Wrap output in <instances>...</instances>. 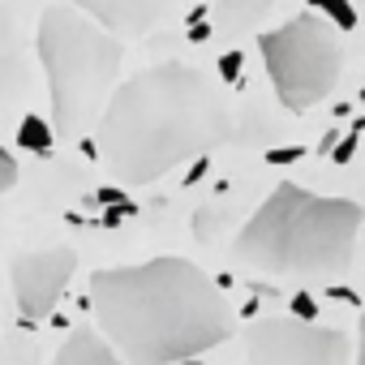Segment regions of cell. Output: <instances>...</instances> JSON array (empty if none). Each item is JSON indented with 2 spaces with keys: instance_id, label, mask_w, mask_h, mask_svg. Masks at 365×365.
I'll return each instance as SVG.
<instances>
[{
  "instance_id": "cell-4",
  "label": "cell",
  "mask_w": 365,
  "mask_h": 365,
  "mask_svg": "<svg viewBox=\"0 0 365 365\" xmlns=\"http://www.w3.org/2000/svg\"><path fill=\"white\" fill-rule=\"evenodd\" d=\"M120 39L86 18L78 5H52L39 22V65L48 73L56 138H82L112 99L120 73Z\"/></svg>"
},
{
  "instance_id": "cell-28",
  "label": "cell",
  "mask_w": 365,
  "mask_h": 365,
  "mask_svg": "<svg viewBox=\"0 0 365 365\" xmlns=\"http://www.w3.org/2000/svg\"><path fill=\"white\" fill-rule=\"evenodd\" d=\"M172 365H198V356H185V361H172Z\"/></svg>"
},
{
  "instance_id": "cell-1",
  "label": "cell",
  "mask_w": 365,
  "mask_h": 365,
  "mask_svg": "<svg viewBox=\"0 0 365 365\" xmlns=\"http://www.w3.org/2000/svg\"><path fill=\"white\" fill-rule=\"evenodd\" d=\"M232 133L220 86L180 61L150 65L112 91L99 116V159L120 185H150L185 159L211 155Z\"/></svg>"
},
{
  "instance_id": "cell-17",
  "label": "cell",
  "mask_w": 365,
  "mask_h": 365,
  "mask_svg": "<svg viewBox=\"0 0 365 365\" xmlns=\"http://www.w3.org/2000/svg\"><path fill=\"white\" fill-rule=\"evenodd\" d=\"M241 69H245V56H241V52H224V56H220V78H224V82L241 86Z\"/></svg>"
},
{
  "instance_id": "cell-16",
  "label": "cell",
  "mask_w": 365,
  "mask_h": 365,
  "mask_svg": "<svg viewBox=\"0 0 365 365\" xmlns=\"http://www.w3.org/2000/svg\"><path fill=\"white\" fill-rule=\"evenodd\" d=\"M185 35H190V43H207V39L215 35V22H207V18H202V9H194V14H190V26H185Z\"/></svg>"
},
{
  "instance_id": "cell-20",
  "label": "cell",
  "mask_w": 365,
  "mask_h": 365,
  "mask_svg": "<svg viewBox=\"0 0 365 365\" xmlns=\"http://www.w3.org/2000/svg\"><path fill=\"white\" fill-rule=\"evenodd\" d=\"M14 180H18V159H14L5 146H0V194H9Z\"/></svg>"
},
{
  "instance_id": "cell-3",
  "label": "cell",
  "mask_w": 365,
  "mask_h": 365,
  "mask_svg": "<svg viewBox=\"0 0 365 365\" xmlns=\"http://www.w3.org/2000/svg\"><path fill=\"white\" fill-rule=\"evenodd\" d=\"M361 207L279 180L232 241V258L262 275L335 279L352 267Z\"/></svg>"
},
{
  "instance_id": "cell-27",
  "label": "cell",
  "mask_w": 365,
  "mask_h": 365,
  "mask_svg": "<svg viewBox=\"0 0 365 365\" xmlns=\"http://www.w3.org/2000/svg\"><path fill=\"white\" fill-rule=\"evenodd\" d=\"M309 5H314V9H331V5H335V0H309Z\"/></svg>"
},
{
  "instance_id": "cell-15",
  "label": "cell",
  "mask_w": 365,
  "mask_h": 365,
  "mask_svg": "<svg viewBox=\"0 0 365 365\" xmlns=\"http://www.w3.org/2000/svg\"><path fill=\"white\" fill-rule=\"evenodd\" d=\"M0 365H35V352H31V344H22V339H9V344H5V352H0Z\"/></svg>"
},
{
  "instance_id": "cell-5",
  "label": "cell",
  "mask_w": 365,
  "mask_h": 365,
  "mask_svg": "<svg viewBox=\"0 0 365 365\" xmlns=\"http://www.w3.org/2000/svg\"><path fill=\"white\" fill-rule=\"evenodd\" d=\"M258 48H262V65L271 73L279 103L292 112L318 108L344 73V48H339L331 22H318L314 14H301V18L267 31L258 39Z\"/></svg>"
},
{
  "instance_id": "cell-13",
  "label": "cell",
  "mask_w": 365,
  "mask_h": 365,
  "mask_svg": "<svg viewBox=\"0 0 365 365\" xmlns=\"http://www.w3.org/2000/svg\"><path fill=\"white\" fill-rule=\"evenodd\" d=\"M220 224H228V211H220V207H202V211H194V232H198V241H215Z\"/></svg>"
},
{
  "instance_id": "cell-7",
  "label": "cell",
  "mask_w": 365,
  "mask_h": 365,
  "mask_svg": "<svg viewBox=\"0 0 365 365\" xmlns=\"http://www.w3.org/2000/svg\"><path fill=\"white\" fill-rule=\"evenodd\" d=\"M78 271V254L69 245H52V250H31L18 254L9 267V284H14V301L22 314V331H31L39 318H52L69 279Z\"/></svg>"
},
{
  "instance_id": "cell-29",
  "label": "cell",
  "mask_w": 365,
  "mask_h": 365,
  "mask_svg": "<svg viewBox=\"0 0 365 365\" xmlns=\"http://www.w3.org/2000/svg\"><path fill=\"white\" fill-rule=\"evenodd\" d=\"M356 5H365V0H356Z\"/></svg>"
},
{
  "instance_id": "cell-25",
  "label": "cell",
  "mask_w": 365,
  "mask_h": 365,
  "mask_svg": "<svg viewBox=\"0 0 365 365\" xmlns=\"http://www.w3.org/2000/svg\"><path fill=\"white\" fill-rule=\"evenodd\" d=\"M207 168H211V159H207V155H198V159H194V168L185 172V185H194V180H202V176H207Z\"/></svg>"
},
{
  "instance_id": "cell-26",
  "label": "cell",
  "mask_w": 365,
  "mask_h": 365,
  "mask_svg": "<svg viewBox=\"0 0 365 365\" xmlns=\"http://www.w3.org/2000/svg\"><path fill=\"white\" fill-rule=\"evenodd\" d=\"M356 331H361V352H356V365H365V314H361V327H356Z\"/></svg>"
},
{
  "instance_id": "cell-9",
  "label": "cell",
  "mask_w": 365,
  "mask_h": 365,
  "mask_svg": "<svg viewBox=\"0 0 365 365\" xmlns=\"http://www.w3.org/2000/svg\"><path fill=\"white\" fill-rule=\"evenodd\" d=\"M18 91H26V61H22L14 14L0 5V103L14 99Z\"/></svg>"
},
{
  "instance_id": "cell-18",
  "label": "cell",
  "mask_w": 365,
  "mask_h": 365,
  "mask_svg": "<svg viewBox=\"0 0 365 365\" xmlns=\"http://www.w3.org/2000/svg\"><path fill=\"white\" fill-rule=\"evenodd\" d=\"M356 142H361V133H356V129H352V133H344V138H335V146H331V150H327V155H331V159H335V163H348V159H352V155H356Z\"/></svg>"
},
{
  "instance_id": "cell-22",
  "label": "cell",
  "mask_w": 365,
  "mask_h": 365,
  "mask_svg": "<svg viewBox=\"0 0 365 365\" xmlns=\"http://www.w3.org/2000/svg\"><path fill=\"white\" fill-rule=\"evenodd\" d=\"M133 215V202H125V207H108L103 211V228H116V224H125Z\"/></svg>"
},
{
  "instance_id": "cell-6",
  "label": "cell",
  "mask_w": 365,
  "mask_h": 365,
  "mask_svg": "<svg viewBox=\"0 0 365 365\" xmlns=\"http://www.w3.org/2000/svg\"><path fill=\"white\" fill-rule=\"evenodd\" d=\"M250 365H348V335L305 318H258L245 331Z\"/></svg>"
},
{
  "instance_id": "cell-23",
  "label": "cell",
  "mask_w": 365,
  "mask_h": 365,
  "mask_svg": "<svg viewBox=\"0 0 365 365\" xmlns=\"http://www.w3.org/2000/svg\"><path fill=\"white\" fill-rule=\"evenodd\" d=\"M95 198H99V202H108V207H125V202H129V198H125V194H120L116 185H103V190H99Z\"/></svg>"
},
{
  "instance_id": "cell-10",
  "label": "cell",
  "mask_w": 365,
  "mask_h": 365,
  "mask_svg": "<svg viewBox=\"0 0 365 365\" xmlns=\"http://www.w3.org/2000/svg\"><path fill=\"white\" fill-rule=\"evenodd\" d=\"M52 365H129L103 335H95V331H73L65 344H61V352L52 356Z\"/></svg>"
},
{
  "instance_id": "cell-12",
  "label": "cell",
  "mask_w": 365,
  "mask_h": 365,
  "mask_svg": "<svg viewBox=\"0 0 365 365\" xmlns=\"http://www.w3.org/2000/svg\"><path fill=\"white\" fill-rule=\"evenodd\" d=\"M18 146H22V150H35V155H48V150L56 146V129H52V120H43V116H26V120L18 125Z\"/></svg>"
},
{
  "instance_id": "cell-19",
  "label": "cell",
  "mask_w": 365,
  "mask_h": 365,
  "mask_svg": "<svg viewBox=\"0 0 365 365\" xmlns=\"http://www.w3.org/2000/svg\"><path fill=\"white\" fill-rule=\"evenodd\" d=\"M288 309H292V318H305V322H318V301H314L309 292H297V297L288 301Z\"/></svg>"
},
{
  "instance_id": "cell-21",
  "label": "cell",
  "mask_w": 365,
  "mask_h": 365,
  "mask_svg": "<svg viewBox=\"0 0 365 365\" xmlns=\"http://www.w3.org/2000/svg\"><path fill=\"white\" fill-rule=\"evenodd\" d=\"M262 159H267V163H297V159H305V150H301V146H271Z\"/></svg>"
},
{
  "instance_id": "cell-14",
  "label": "cell",
  "mask_w": 365,
  "mask_h": 365,
  "mask_svg": "<svg viewBox=\"0 0 365 365\" xmlns=\"http://www.w3.org/2000/svg\"><path fill=\"white\" fill-rule=\"evenodd\" d=\"M327 14V22L335 26V31H352L356 26V9H352V0H335L331 9H322Z\"/></svg>"
},
{
  "instance_id": "cell-24",
  "label": "cell",
  "mask_w": 365,
  "mask_h": 365,
  "mask_svg": "<svg viewBox=\"0 0 365 365\" xmlns=\"http://www.w3.org/2000/svg\"><path fill=\"white\" fill-rule=\"evenodd\" d=\"M327 297H335V301H344V305H361V297L348 288V284H331V292Z\"/></svg>"
},
{
  "instance_id": "cell-11",
  "label": "cell",
  "mask_w": 365,
  "mask_h": 365,
  "mask_svg": "<svg viewBox=\"0 0 365 365\" xmlns=\"http://www.w3.org/2000/svg\"><path fill=\"white\" fill-rule=\"evenodd\" d=\"M271 5L275 0H211V18H215V31L245 35L271 14Z\"/></svg>"
},
{
  "instance_id": "cell-2",
  "label": "cell",
  "mask_w": 365,
  "mask_h": 365,
  "mask_svg": "<svg viewBox=\"0 0 365 365\" xmlns=\"http://www.w3.org/2000/svg\"><path fill=\"white\" fill-rule=\"evenodd\" d=\"M91 309L103 339L129 365H172L220 348L232 309L220 284L185 258H150L91 275Z\"/></svg>"
},
{
  "instance_id": "cell-8",
  "label": "cell",
  "mask_w": 365,
  "mask_h": 365,
  "mask_svg": "<svg viewBox=\"0 0 365 365\" xmlns=\"http://www.w3.org/2000/svg\"><path fill=\"white\" fill-rule=\"evenodd\" d=\"M69 5H78L86 18H95L116 39H138V35H150L155 26L172 22L180 0H69Z\"/></svg>"
}]
</instances>
